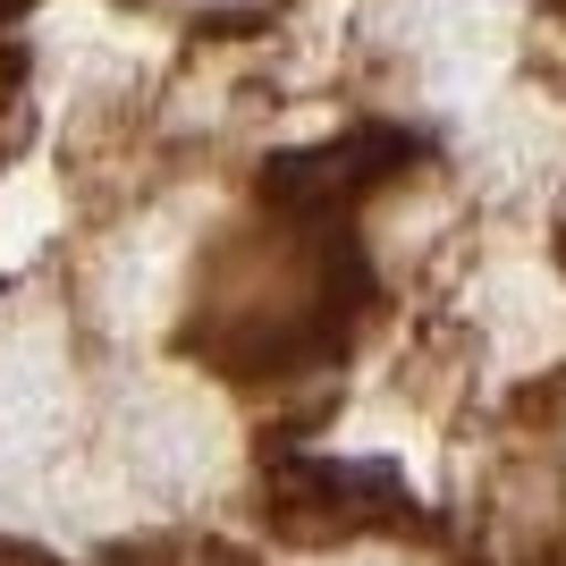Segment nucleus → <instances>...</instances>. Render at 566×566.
I'll list each match as a JSON object with an SVG mask.
<instances>
[{
  "mask_svg": "<svg viewBox=\"0 0 566 566\" xmlns=\"http://www.w3.org/2000/svg\"><path fill=\"white\" fill-rule=\"evenodd\" d=\"M406 153H415V144L389 136V127H373V136H338V144H322V153H296V161L262 169V203L287 212V220H338V212H355Z\"/></svg>",
  "mask_w": 566,
  "mask_h": 566,
  "instance_id": "f03ea898",
  "label": "nucleus"
},
{
  "mask_svg": "<svg viewBox=\"0 0 566 566\" xmlns=\"http://www.w3.org/2000/svg\"><path fill=\"white\" fill-rule=\"evenodd\" d=\"M262 499L296 542H347V533H380V524L415 516L406 482L380 457H287V465H271Z\"/></svg>",
  "mask_w": 566,
  "mask_h": 566,
  "instance_id": "f257e3e1",
  "label": "nucleus"
}]
</instances>
